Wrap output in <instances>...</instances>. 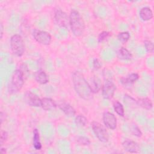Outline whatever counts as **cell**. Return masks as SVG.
I'll use <instances>...</instances> for the list:
<instances>
[{
	"instance_id": "6da1fadb",
	"label": "cell",
	"mask_w": 154,
	"mask_h": 154,
	"mask_svg": "<svg viewBox=\"0 0 154 154\" xmlns=\"http://www.w3.org/2000/svg\"><path fill=\"white\" fill-rule=\"evenodd\" d=\"M72 81L76 93L81 98L85 100H89L93 98V93L90 89L89 83L81 72L79 71L73 72Z\"/></svg>"
},
{
	"instance_id": "7a4b0ae2",
	"label": "cell",
	"mask_w": 154,
	"mask_h": 154,
	"mask_svg": "<svg viewBox=\"0 0 154 154\" xmlns=\"http://www.w3.org/2000/svg\"><path fill=\"white\" fill-rule=\"evenodd\" d=\"M69 26L74 35L81 36L85 29L84 20L81 14L76 10H72L69 14Z\"/></svg>"
},
{
	"instance_id": "3957f363",
	"label": "cell",
	"mask_w": 154,
	"mask_h": 154,
	"mask_svg": "<svg viewBox=\"0 0 154 154\" xmlns=\"http://www.w3.org/2000/svg\"><path fill=\"white\" fill-rule=\"evenodd\" d=\"M24 84V74L20 69L15 70L8 85V91L10 94H16L20 91Z\"/></svg>"
},
{
	"instance_id": "277c9868",
	"label": "cell",
	"mask_w": 154,
	"mask_h": 154,
	"mask_svg": "<svg viewBox=\"0 0 154 154\" xmlns=\"http://www.w3.org/2000/svg\"><path fill=\"white\" fill-rule=\"evenodd\" d=\"M10 48L12 52L17 57H22L25 52V44L22 36L16 34L10 38Z\"/></svg>"
},
{
	"instance_id": "5b68a950",
	"label": "cell",
	"mask_w": 154,
	"mask_h": 154,
	"mask_svg": "<svg viewBox=\"0 0 154 154\" xmlns=\"http://www.w3.org/2000/svg\"><path fill=\"white\" fill-rule=\"evenodd\" d=\"M91 126L95 136L100 141L103 143L108 141L109 134L103 125L97 122L94 121L91 123Z\"/></svg>"
},
{
	"instance_id": "8992f818",
	"label": "cell",
	"mask_w": 154,
	"mask_h": 154,
	"mask_svg": "<svg viewBox=\"0 0 154 154\" xmlns=\"http://www.w3.org/2000/svg\"><path fill=\"white\" fill-rule=\"evenodd\" d=\"M32 35L35 41L40 45L48 46L51 43L52 37L49 32L45 31L35 29L32 32Z\"/></svg>"
},
{
	"instance_id": "52a82bcc",
	"label": "cell",
	"mask_w": 154,
	"mask_h": 154,
	"mask_svg": "<svg viewBox=\"0 0 154 154\" xmlns=\"http://www.w3.org/2000/svg\"><path fill=\"white\" fill-rule=\"evenodd\" d=\"M54 17L56 24L60 27L67 28L69 25V16L61 9L55 10Z\"/></svg>"
},
{
	"instance_id": "ba28073f",
	"label": "cell",
	"mask_w": 154,
	"mask_h": 154,
	"mask_svg": "<svg viewBox=\"0 0 154 154\" xmlns=\"http://www.w3.org/2000/svg\"><path fill=\"white\" fill-rule=\"evenodd\" d=\"M116 90V86L110 79H106L102 87V96L105 99H111Z\"/></svg>"
},
{
	"instance_id": "9c48e42d",
	"label": "cell",
	"mask_w": 154,
	"mask_h": 154,
	"mask_svg": "<svg viewBox=\"0 0 154 154\" xmlns=\"http://www.w3.org/2000/svg\"><path fill=\"white\" fill-rule=\"evenodd\" d=\"M102 119L105 126L108 129L114 130L117 128V118L112 112H104Z\"/></svg>"
},
{
	"instance_id": "30bf717a",
	"label": "cell",
	"mask_w": 154,
	"mask_h": 154,
	"mask_svg": "<svg viewBox=\"0 0 154 154\" xmlns=\"http://www.w3.org/2000/svg\"><path fill=\"white\" fill-rule=\"evenodd\" d=\"M24 99L26 103L32 107H40L41 106V99L30 91H27L25 93Z\"/></svg>"
},
{
	"instance_id": "8fae6325",
	"label": "cell",
	"mask_w": 154,
	"mask_h": 154,
	"mask_svg": "<svg viewBox=\"0 0 154 154\" xmlns=\"http://www.w3.org/2000/svg\"><path fill=\"white\" fill-rule=\"evenodd\" d=\"M122 146L124 150L129 153H138L140 151V147L138 143L132 140L126 139L124 140L122 143Z\"/></svg>"
},
{
	"instance_id": "7c38bea8",
	"label": "cell",
	"mask_w": 154,
	"mask_h": 154,
	"mask_svg": "<svg viewBox=\"0 0 154 154\" xmlns=\"http://www.w3.org/2000/svg\"><path fill=\"white\" fill-rule=\"evenodd\" d=\"M57 106L68 117H73L76 114L75 108L70 104L64 101L60 102L57 104Z\"/></svg>"
},
{
	"instance_id": "4fadbf2b",
	"label": "cell",
	"mask_w": 154,
	"mask_h": 154,
	"mask_svg": "<svg viewBox=\"0 0 154 154\" xmlns=\"http://www.w3.org/2000/svg\"><path fill=\"white\" fill-rule=\"evenodd\" d=\"M57 106V103L52 99L49 97H43L41 99V106L42 109L46 111L51 110Z\"/></svg>"
},
{
	"instance_id": "5bb4252c",
	"label": "cell",
	"mask_w": 154,
	"mask_h": 154,
	"mask_svg": "<svg viewBox=\"0 0 154 154\" xmlns=\"http://www.w3.org/2000/svg\"><path fill=\"white\" fill-rule=\"evenodd\" d=\"M34 78L35 81L40 84H46L49 82L48 75L44 70L42 69H39L35 72Z\"/></svg>"
},
{
	"instance_id": "9a60e30c",
	"label": "cell",
	"mask_w": 154,
	"mask_h": 154,
	"mask_svg": "<svg viewBox=\"0 0 154 154\" xmlns=\"http://www.w3.org/2000/svg\"><path fill=\"white\" fill-rule=\"evenodd\" d=\"M139 16L143 21H148L153 18V11L150 8L144 7L140 10Z\"/></svg>"
},
{
	"instance_id": "2e32d148",
	"label": "cell",
	"mask_w": 154,
	"mask_h": 154,
	"mask_svg": "<svg viewBox=\"0 0 154 154\" xmlns=\"http://www.w3.org/2000/svg\"><path fill=\"white\" fill-rule=\"evenodd\" d=\"M89 85L93 93H98L102 87L100 79L97 76H94L91 79V82L89 83Z\"/></svg>"
},
{
	"instance_id": "e0dca14e",
	"label": "cell",
	"mask_w": 154,
	"mask_h": 154,
	"mask_svg": "<svg viewBox=\"0 0 154 154\" xmlns=\"http://www.w3.org/2000/svg\"><path fill=\"white\" fill-rule=\"evenodd\" d=\"M139 78V75L136 73H132L126 77L121 78V83L124 85H129L134 84Z\"/></svg>"
},
{
	"instance_id": "ac0fdd59",
	"label": "cell",
	"mask_w": 154,
	"mask_h": 154,
	"mask_svg": "<svg viewBox=\"0 0 154 154\" xmlns=\"http://www.w3.org/2000/svg\"><path fill=\"white\" fill-rule=\"evenodd\" d=\"M137 103L139 106L146 110H150L153 107L152 102L148 97H142L138 99L137 101Z\"/></svg>"
},
{
	"instance_id": "d6986e66",
	"label": "cell",
	"mask_w": 154,
	"mask_h": 154,
	"mask_svg": "<svg viewBox=\"0 0 154 154\" xmlns=\"http://www.w3.org/2000/svg\"><path fill=\"white\" fill-rule=\"evenodd\" d=\"M117 55L119 58L122 60L129 61L132 58V55L131 52L124 47H122L119 49Z\"/></svg>"
},
{
	"instance_id": "ffe728a7",
	"label": "cell",
	"mask_w": 154,
	"mask_h": 154,
	"mask_svg": "<svg viewBox=\"0 0 154 154\" xmlns=\"http://www.w3.org/2000/svg\"><path fill=\"white\" fill-rule=\"evenodd\" d=\"M32 143L34 149L37 150H41L42 145L40 141V134L37 129H34L33 131V138H32Z\"/></svg>"
},
{
	"instance_id": "44dd1931",
	"label": "cell",
	"mask_w": 154,
	"mask_h": 154,
	"mask_svg": "<svg viewBox=\"0 0 154 154\" xmlns=\"http://www.w3.org/2000/svg\"><path fill=\"white\" fill-rule=\"evenodd\" d=\"M113 108L114 111L120 117L125 116V109L123 105L118 100H116L113 102Z\"/></svg>"
},
{
	"instance_id": "7402d4cb",
	"label": "cell",
	"mask_w": 154,
	"mask_h": 154,
	"mask_svg": "<svg viewBox=\"0 0 154 154\" xmlns=\"http://www.w3.org/2000/svg\"><path fill=\"white\" fill-rule=\"evenodd\" d=\"M87 119L82 114H79L75 119V123L78 126H85L87 124Z\"/></svg>"
},
{
	"instance_id": "603a6c76",
	"label": "cell",
	"mask_w": 154,
	"mask_h": 154,
	"mask_svg": "<svg viewBox=\"0 0 154 154\" xmlns=\"http://www.w3.org/2000/svg\"><path fill=\"white\" fill-rule=\"evenodd\" d=\"M76 143L81 146H89L91 143L90 139L85 136H78L76 139Z\"/></svg>"
},
{
	"instance_id": "cb8c5ba5",
	"label": "cell",
	"mask_w": 154,
	"mask_h": 154,
	"mask_svg": "<svg viewBox=\"0 0 154 154\" xmlns=\"http://www.w3.org/2000/svg\"><path fill=\"white\" fill-rule=\"evenodd\" d=\"M130 37H131L130 34L128 32L123 31V32H121L119 33V34L117 35V38L120 42L125 43L129 40Z\"/></svg>"
},
{
	"instance_id": "d4e9b609",
	"label": "cell",
	"mask_w": 154,
	"mask_h": 154,
	"mask_svg": "<svg viewBox=\"0 0 154 154\" xmlns=\"http://www.w3.org/2000/svg\"><path fill=\"white\" fill-rule=\"evenodd\" d=\"M131 132L132 134L137 137H141L142 136V132L140 128L136 125L133 124L131 126Z\"/></svg>"
},
{
	"instance_id": "484cf974",
	"label": "cell",
	"mask_w": 154,
	"mask_h": 154,
	"mask_svg": "<svg viewBox=\"0 0 154 154\" xmlns=\"http://www.w3.org/2000/svg\"><path fill=\"white\" fill-rule=\"evenodd\" d=\"M144 45L147 52L149 53L153 52V43L152 42L149 40H145L144 41Z\"/></svg>"
},
{
	"instance_id": "4316f807",
	"label": "cell",
	"mask_w": 154,
	"mask_h": 154,
	"mask_svg": "<svg viewBox=\"0 0 154 154\" xmlns=\"http://www.w3.org/2000/svg\"><path fill=\"white\" fill-rule=\"evenodd\" d=\"M109 34H110L109 32L106 31H103L101 32L98 35V42H102L105 41V40H106L108 38Z\"/></svg>"
},
{
	"instance_id": "83f0119b",
	"label": "cell",
	"mask_w": 154,
	"mask_h": 154,
	"mask_svg": "<svg viewBox=\"0 0 154 154\" xmlns=\"http://www.w3.org/2000/svg\"><path fill=\"white\" fill-rule=\"evenodd\" d=\"M8 137V132L5 131H2L1 132V137H0V144L2 145L7 140Z\"/></svg>"
},
{
	"instance_id": "f1b7e54d",
	"label": "cell",
	"mask_w": 154,
	"mask_h": 154,
	"mask_svg": "<svg viewBox=\"0 0 154 154\" xmlns=\"http://www.w3.org/2000/svg\"><path fill=\"white\" fill-rule=\"evenodd\" d=\"M102 66V63L101 62L97 59V58H94L93 61V67L94 69L97 70L100 69Z\"/></svg>"
},
{
	"instance_id": "f546056e",
	"label": "cell",
	"mask_w": 154,
	"mask_h": 154,
	"mask_svg": "<svg viewBox=\"0 0 154 154\" xmlns=\"http://www.w3.org/2000/svg\"><path fill=\"white\" fill-rule=\"evenodd\" d=\"M0 120H1V124L2 123L3 121L5 120V113L2 111H1L0 114Z\"/></svg>"
},
{
	"instance_id": "4dcf8cb0",
	"label": "cell",
	"mask_w": 154,
	"mask_h": 154,
	"mask_svg": "<svg viewBox=\"0 0 154 154\" xmlns=\"http://www.w3.org/2000/svg\"><path fill=\"white\" fill-rule=\"evenodd\" d=\"M4 27H3V25L2 23H1V26H0V35H1V38H2V35H3V29Z\"/></svg>"
},
{
	"instance_id": "1f68e13d",
	"label": "cell",
	"mask_w": 154,
	"mask_h": 154,
	"mask_svg": "<svg viewBox=\"0 0 154 154\" xmlns=\"http://www.w3.org/2000/svg\"><path fill=\"white\" fill-rule=\"evenodd\" d=\"M0 152L1 154H5L7 153V149L5 147H1V149H0Z\"/></svg>"
}]
</instances>
